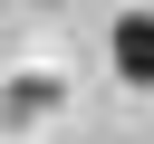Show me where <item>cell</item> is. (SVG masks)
<instances>
[{
	"label": "cell",
	"mask_w": 154,
	"mask_h": 144,
	"mask_svg": "<svg viewBox=\"0 0 154 144\" xmlns=\"http://www.w3.org/2000/svg\"><path fill=\"white\" fill-rule=\"evenodd\" d=\"M106 58H116V77H125V86H154V19H144V10H125V19H116V38H106Z\"/></svg>",
	"instance_id": "obj_1"
}]
</instances>
